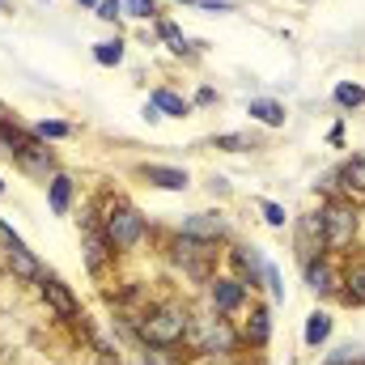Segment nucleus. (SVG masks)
Wrapping results in <instances>:
<instances>
[{"label": "nucleus", "instance_id": "13", "mask_svg": "<svg viewBox=\"0 0 365 365\" xmlns=\"http://www.w3.org/2000/svg\"><path fill=\"white\" fill-rule=\"evenodd\" d=\"M221 230H225V221H221V217H212V212H200V217L182 221V234L204 238V242H217V238H221Z\"/></svg>", "mask_w": 365, "mask_h": 365}, {"label": "nucleus", "instance_id": "6", "mask_svg": "<svg viewBox=\"0 0 365 365\" xmlns=\"http://www.w3.org/2000/svg\"><path fill=\"white\" fill-rule=\"evenodd\" d=\"M38 293H43V302H47L60 319H68V323H73V319L81 314V306H77L73 289H68V284H60L56 276H43V280H38Z\"/></svg>", "mask_w": 365, "mask_h": 365}, {"label": "nucleus", "instance_id": "1", "mask_svg": "<svg viewBox=\"0 0 365 365\" xmlns=\"http://www.w3.org/2000/svg\"><path fill=\"white\" fill-rule=\"evenodd\" d=\"M187 331H191V314L179 306H158L140 319V340L149 349H175Z\"/></svg>", "mask_w": 365, "mask_h": 365}, {"label": "nucleus", "instance_id": "16", "mask_svg": "<svg viewBox=\"0 0 365 365\" xmlns=\"http://www.w3.org/2000/svg\"><path fill=\"white\" fill-rule=\"evenodd\" d=\"M349 306H365V264H353L344 276V293H340Z\"/></svg>", "mask_w": 365, "mask_h": 365}, {"label": "nucleus", "instance_id": "28", "mask_svg": "<svg viewBox=\"0 0 365 365\" xmlns=\"http://www.w3.org/2000/svg\"><path fill=\"white\" fill-rule=\"evenodd\" d=\"M158 34H162L166 43H175V51H182V47H187V43H182V34H179V26H175V21H162V26H158Z\"/></svg>", "mask_w": 365, "mask_h": 365}, {"label": "nucleus", "instance_id": "22", "mask_svg": "<svg viewBox=\"0 0 365 365\" xmlns=\"http://www.w3.org/2000/svg\"><path fill=\"white\" fill-rule=\"evenodd\" d=\"M34 136H38V140H64V136H73V128L60 123V119H47V123L34 128Z\"/></svg>", "mask_w": 365, "mask_h": 365}, {"label": "nucleus", "instance_id": "32", "mask_svg": "<svg viewBox=\"0 0 365 365\" xmlns=\"http://www.w3.org/2000/svg\"><path fill=\"white\" fill-rule=\"evenodd\" d=\"M195 4H204V9H212V13H225V9H230V0H195Z\"/></svg>", "mask_w": 365, "mask_h": 365}, {"label": "nucleus", "instance_id": "4", "mask_svg": "<svg viewBox=\"0 0 365 365\" xmlns=\"http://www.w3.org/2000/svg\"><path fill=\"white\" fill-rule=\"evenodd\" d=\"M175 264L195 280H212V264H217V242H204V238H191L179 234L175 238Z\"/></svg>", "mask_w": 365, "mask_h": 365}, {"label": "nucleus", "instance_id": "14", "mask_svg": "<svg viewBox=\"0 0 365 365\" xmlns=\"http://www.w3.org/2000/svg\"><path fill=\"white\" fill-rule=\"evenodd\" d=\"M140 175L153 182V187H166V191H182L187 187V170H175V166H140Z\"/></svg>", "mask_w": 365, "mask_h": 365}, {"label": "nucleus", "instance_id": "29", "mask_svg": "<svg viewBox=\"0 0 365 365\" xmlns=\"http://www.w3.org/2000/svg\"><path fill=\"white\" fill-rule=\"evenodd\" d=\"M264 221L280 230V225H284V208H280V204H272V200H264Z\"/></svg>", "mask_w": 365, "mask_h": 365}, {"label": "nucleus", "instance_id": "30", "mask_svg": "<svg viewBox=\"0 0 365 365\" xmlns=\"http://www.w3.org/2000/svg\"><path fill=\"white\" fill-rule=\"evenodd\" d=\"M145 365H175V361L166 357V349H149L145 344Z\"/></svg>", "mask_w": 365, "mask_h": 365}, {"label": "nucleus", "instance_id": "7", "mask_svg": "<svg viewBox=\"0 0 365 365\" xmlns=\"http://www.w3.org/2000/svg\"><path fill=\"white\" fill-rule=\"evenodd\" d=\"M297 251H302L306 264L327 251V242H323V217H319V212H310V217L297 221Z\"/></svg>", "mask_w": 365, "mask_h": 365}, {"label": "nucleus", "instance_id": "15", "mask_svg": "<svg viewBox=\"0 0 365 365\" xmlns=\"http://www.w3.org/2000/svg\"><path fill=\"white\" fill-rule=\"evenodd\" d=\"M47 195H51V212H68V204H73V179L68 175H51V187H47Z\"/></svg>", "mask_w": 365, "mask_h": 365}, {"label": "nucleus", "instance_id": "25", "mask_svg": "<svg viewBox=\"0 0 365 365\" xmlns=\"http://www.w3.org/2000/svg\"><path fill=\"white\" fill-rule=\"evenodd\" d=\"M123 9L132 17H158V0H123Z\"/></svg>", "mask_w": 365, "mask_h": 365}, {"label": "nucleus", "instance_id": "11", "mask_svg": "<svg viewBox=\"0 0 365 365\" xmlns=\"http://www.w3.org/2000/svg\"><path fill=\"white\" fill-rule=\"evenodd\" d=\"M306 284H310L319 297H327V293H336V289H340V276L331 272V264L319 255V259H310V264H306Z\"/></svg>", "mask_w": 365, "mask_h": 365}, {"label": "nucleus", "instance_id": "9", "mask_svg": "<svg viewBox=\"0 0 365 365\" xmlns=\"http://www.w3.org/2000/svg\"><path fill=\"white\" fill-rule=\"evenodd\" d=\"M4 268L17 276V280H43V264L34 259V251H26L21 242H13L4 251Z\"/></svg>", "mask_w": 365, "mask_h": 365}, {"label": "nucleus", "instance_id": "21", "mask_svg": "<svg viewBox=\"0 0 365 365\" xmlns=\"http://www.w3.org/2000/svg\"><path fill=\"white\" fill-rule=\"evenodd\" d=\"M153 106H158V110H166V115H179V119L191 110L179 93H170V90H158V93H153Z\"/></svg>", "mask_w": 365, "mask_h": 365}, {"label": "nucleus", "instance_id": "17", "mask_svg": "<svg viewBox=\"0 0 365 365\" xmlns=\"http://www.w3.org/2000/svg\"><path fill=\"white\" fill-rule=\"evenodd\" d=\"M251 115H255L259 123H268V128H280V123H284V106L272 102V98H251Z\"/></svg>", "mask_w": 365, "mask_h": 365}, {"label": "nucleus", "instance_id": "3", "mask_svg": "<svg viewBox=\"0 0 365 365\" xmlns=\"http://www.w3.org/2000/svg\"><path fill=\"white\" fill-rule=\"evenodd\" d=\"M323 242H327V251H344L349 242H353V234H357V208H353V200H331V204H323Z\"/></svg>", "mask_w": 365, "mask_h": 365}, {"label": "nucleus", "instance_id": "35", "mask_svg": "<svg viewBox=\"0 0 365 365\" xmlns=\"http://www.w3.org/2000/svg\"><path fill=\"white\" fill-rule=\"evenodd\" d=\"M0 191H4V179H0Z\"/></svg>", "mask_w": 365, "mask_h": 365}, {"label": "nucleus", "instance_id": "2", "mask_svg": "<svg viewBox=\"0 0 365 365\" xmlns=\"http://www.w3.org/2000/svg\"><path fill=\"white\" fill-rule=\"evenodd\" d=\"M102 234L110 242V251H132L140 238H145V217L132 208V204H115L102 221Z\"/></svg>", "mask_w": 365, "mask_h": 365}, {"label": "nucleus", "instance_id": "33", "mask_svg": "<svg viewBox=\"0 0 365 365\" xmlns=\"http://www.w3.org/2000/svg\"><path fill=\"white\" fill-rule=\"evenodd\" d=\"M77 4H93V9H98V0H77Z\"/></svg>", "mask_w": 365, "mask_h": 365}, {"label": "nucleus", "instance_id": "31", "mask_svg": "<svg viewBox=\"0 0 365 365\" xmlns=\"http://www.w3.org/2000/svg\"><path fill=\"white\" fill-rule=\"evenodd\" d=\"M13 242H17V238H13V230H9V225H4V221H0V255H4V251H9V247H13Z\"/></svg>", "mask_w": 365, "mask_h": 365}, {"label": "nucleus", "instance_id": "36", "mask_svg": "<svg viewBox=\"0 0 365 365\" xmlns=\"http://www.w3.org/2000/svg\"><path fill=\"white\" fill-rule=\"evenodd\" d=\"M0 4H4V0H0Z\"/></svg>", "mask_w": 365, "mask_h": 365}, {"label": "nucleus", "instance_id": "12", "mask_svg": "<svg viewBox=\"0 0 365 365\" xmlns=\"http://www.w3.org/2000/svg\"><path fill=\"white\" fill-rule=\"evenodd\" d=\"M234 344H238V336H234L225 323H212L208 336L200 340V353H208V357H225V353H234Z\"/></svg>", "mask_w": 365, "mask_h": 365}, {"label": "nucleus", "instance_id": "10", "mask_svg": "<svg viewBox=\"0 0 365 365\" xmlns=\"http://www.w3.org/2000/svg\"><path fill=\"white\" fill-rule=\"evenodd\" d=\"M331 182H340V191H344L349 200L365 204V158H353V162H344V166H340V175H336Z\"/></svg>", "mask_w": 365, "mask_h": 365}, {"label": "nucleus", "instance_id": "26", "mask_svg": "<svg viewBox=\"0 0 365 365\" xmlns=\"http://www.w3.org/2000/svg\"><path fill=\"white\" fill-rule=\"evenodd\" d=\"M264 280H268V289H272V297L276 302H284V284H280V272H276L272 264L264 259Z\"/></svg>", "mask_w": 365, "mask_h": 365}, {"label": "nucleus", "instance_id": "20", "mask_svg": "<svg viewBox=\"0 0 365 365\" xmlns=\"http://www.w3.org/2000/svg\"><path fill=\"white\" fill-rule=\"evenodd\" d=\"M93 60H98L102 68H115V64L123 60V43H119V38H106V43H93Z\"/></svg>", "mask_w": 365, "mask_h": 365}, {"label": "nucleus", "instance_id": "18", "mask_svg": "<svg viewBox=\"0 0 365 365\" xmlns=\"http://www.w3.org/2000/svg\"><path fill=\"white\" fill-rule=\"evenodd\" d=\"M327 336H331V319H327L323 310H314V314L306 319V344H310V349H319Z\"/></svg>", "mask_w": 365, "mask_h": 365}, {"label": "nucleus", "instance_id": "24", "mask_svg": "<svg viewBox=\"0 0 365 365\" xmlns=\"http://www.w3.org/2000/svg\"><path fill=\"white\" fill-rule=\"evenodd\" d=\"M217 149H225V153H247V149H255V140H251V136L230 132V136H217Z\"/></svg>", "mask_w": 365, "mask_h": 365}, {"label": "nucleus", "instance_id": "27", "mask_svg": "<svg viewBox=\"0 0 365 365\" xmlns=\"http://www.w3.org/2000/svg\"><path fill=\"white\" fill-rule=\"evenodd\" d=\"M98 17H102V21L123 17V0H98Z\"/></svg>", "mask_w": 365, "mask_h": 365}, {"label": "nucleus", "instance_id": "23", "mask_svg": "<svg viewBox=\"0 0 365 365\" xmlns=\"http://www.w3.org/2000/svg\"><path fill=\"white\" fill-rule=\"evenodd\" d=\"M336 102H340L344 110H353V106H365V90H361V86H336Z\"/></svg>", "mask_w": 365, "mask_h": 365}, {"label": "nucleus", "instance_id": "5", "mask_svg": "<svg viewBox=\"0 0 365 365\" xmlns=\"http://www.w3.org/2000/svg\"><path fill=\"white\" fill-rule=\"evenodd\" d=\"M13 158H17L30 175H51V170H56V158H51V149H43L38 136H21L17 149H13Z\"/></svg>", "mask_w": 365, "mask_h": 365}, {"label": "nucleus", "instance_id": "8", "mask_svg": "<svg viewBox=\"0 0 365 365\" xmlns=\"http://www.w3.org/2000/svg\"><path fill=\"white\" fill-rule=\"evenodd\" d=\"M208 284H212V306H217L221 314H230V310H238V306L247 302V284L234 280V276H212Z\"/></svg>", "mask_w": 365, "mask_h": 365}, {"label": "nucleus", "instance_id": "34", "mask_svg": "<svg viewBox=\"0 0 365 365\" xmlns=\"http://www.w3.org/2000/svg\"><path fill=\"white\" fill-rule=\"evenodd\" d=\"M182 4H195V0H182Z\"/></svg>", "mask_w": 365, "mask_h": 365}, {"label": "nucleus", "instance_id": "19", "mask_svg": "<svg viewBox=\"0 0 365 365\" xmlns=\"http://www.w3.org/2000/svg\"><path fill=\"white\" fill-rule=\"evenodd\" d=\"M268 336H272V323H268V310L259 306V310H251V323H247V340H251V344H268Z\"/></svg>", "mask_w": 365, "mask_h": 365}]
</instances>
